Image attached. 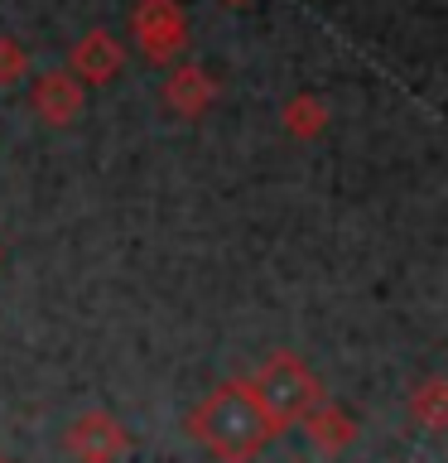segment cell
<instances>
[{
  "instance_id": "1",
  "label": "cell",
  "mask_w": 448,
  "mask_h": 463,
  "mask_svg": "<svg viewBox=\"0 0 448 463\" xmlns=\"http://www.w3.org/2000/svg\"><path fill=\"white\" fill-rule=\"evenodd\" d=\"M188 434L222 463H251L260 449L275 439V425L260 411L246 382H222L193 405L188 415Z\"/></svg>"
},
{
  "instance_id": "2",
  "label": "cell",
  "mask_w": 448,
  "mask_h": 463,
  "mask_svg": "<svg viewBox=\"0 0 448 463\" xmlns=\"http://www.w3.org/2000/svg\"><path fill=\"white\" fill-rule=\"evenodd\" d=\"M246 386H251V396L260 401V411H266V420L275 425V434L285 425H294V420H303L318 401H323L318 376L309 372V362L294 357V353L266 357V367H260Z\"/></svg>"
},
{
  "instance_id": "3",
  "label": "cell",
  "mask_w": 448,
  "mask_h": 463,
  "mask_svg": "<svg viewBox=\"0 0 448 463\" xmlns=\"http://www.w3.org/2000/svg\"><path fill=\"white\" fill-rule=\"evenodd\" d=\"M130 39L150 63H169L188 49V14L179 0H140L130 10Z\"/></svg>"
},
{
  "instance_id": "4",
  "label": "cell",
  "mask_w": 448,
  "mask_h": 463,
  "mask_svg": "<svg viewBox=\"0 0 448 463\" xmlns=\"http://www.w3.org/2000/svg\"><path fill=\"white\" fill-rule=\"evenodd\" d=\"M63 449L78 463H121L130 454V434L116 415L107 411H82L63 434Z\"/></svg>"
},
{
  "instance_id": "5",
  "label": "cell",
  "mask_w": 448,
  "mask_h": 463,
  "mask_svg": "<svg viewBox=\"0 0 448 463\" xmlns=\"http://www.w3.org/2000/svg\"><path fill=\"white\" fill-rule=\"evenodd\" d=\"M29 101H34V116L43 126H72L82 116V107H87V92H82V82L72 78V72L53 68V72H43V78L34 82Z\"/></svg>"
},
{
  "instance_id": "6",
  "label": "cell",
  "mask_w": 448,
  "mask_h": 463,
  "mask_svg": "<svg viewBox=\"0 0 448 463\" xmlns=\"http://www.w3.org/2000/svg\"><path fill=\"white\" fill-rule=\"evenodd\" d=\"M164 107L173 116H183V121H198L202 111L217 101V82L208 78V68H198V63H183V68H173L169 78H164Z\"/></svg>"
},
{
  "instance_id": "7",
  "label": "cell",
  "mask_w": 448,
  "mask_h": 463,
  "mask_svg": "<svg viewBox=\"0 0 448 463\" xmlns=\"http://www.w3.org/2000/svg\"><path fill=\"white\" fill-rule=\"evenodd\" d=\"M121 68H126V49L116 34H107V29L82 34L78 49H72V78L78 82H111Z\"/></svg>"
},
{
  "instance_id": "8",
  "label": "cell",
  "mask_w": 448,
  "mask_h": 463,
  "mask_svg": "<svg viewBox=\"0 0 448 463\" xmlns=\"http://www.w3.org/2000/svg\"><path fill=\"white\" fill-rule=\"evenodd\" d=\"M303 425V434H309V444L318 449L323 458H338V454H347V444L357 439V420L342 411V405H332V401H318L309 415L299 420Z\"/></svg>"
},
{
  "instance_id": "9",
  "label": "cell",
  "mask_w": 448,
  "mask_h": 463,
  "mask_svg": "<svg viewBox=\"0 0 448 463\" xmlns=\"http://www.w3.org/2000/svg\"><path fill=\"white\" fill-rule=\"evenodd\" d=\"M405 405H410V415L425 430H443L448 425V386H443V376H429L425 386H415Z\"/></svg>"
},
{
  "instance_id": "10",
  "label": "cell",
  "mask_w": 448,
  "mask_h": 463,
  "mask_svg": "<svg viewBox=\"0 0 448 463\" xmlns=\"http://www.w3.org/2000/svg\"><path fill=\"white\" fill-rule=\"evenodd\" d=\"M323 126H328V107L318 97H294L285 107V130H289V136L313 140V136H323Z\"/></svg>"
},
{
  "instance_id": "11",
  "label": "cell",
  "mask_w": 448,
  "mask_h": 463,
  "mask_svg": "<svg viewBox=\"0 0 448 463\" xmlns=\"http://www.w3.org/2000/svg\"><path fill=\"white\" fill-rule=\"evenodd\" d=\"M24 72H29V53H24V43H14L10 34H0V87L24 82Z\"/></svg>"
},
{
  "instance_id": "12",
  "label": "cell",
  "mask_w": 448,
  "mask_h": 463,
  "mask_svg": "<svg viewBox=\"0 0 448 463\" xmlns=\"http://www.w3.org/2000/svg\"><path fill=\"white\" fill-rule=\"evenodd\" d=\"M227 5H246V0H227Z\"/></svg>"
},
{
  "instance_id": "13",
  "label": "cell",
  "mask_w": 448,
  "mask_h": 463,
  "mask_svg": "<svg viewBox=\"0 0 448 463\" xmlns=\"http://www.w3.org/2000/svg\"><path fill=\"white\" fill-rule=\"evenodd\" d=\"M0 463H10V458H5V454H0Z\"/></svg>"
}]
</instances>
